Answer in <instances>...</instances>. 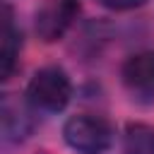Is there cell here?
I'll return each mask as SVG.
<instances>
[{
  "label": "cell",
  "instance_id": "6da1fadb",
  "mask_svg": "<svg viewBox=\"0 0 154 154\" xmlns=\"http://www.w3.org/2000/svg\"><path fill=\"white\" fill-rule=\"evenodd\" d=\"M72 99L70 75L60 65H46L26 84V103L41 113H60Z\"/></svg>",
  "mask_w": 154,
  "mask_h": 154
},
{
  "label": "cell",
  "instance_id": "7a4b0ae2",
  "mask_svg": "<svg viewBox=\"0 0 154 154\" xmlns=\"http://www.w3.org/2000/svg\"><path fill=\"white\" fill-rule=\"evenodd\" d=\"M63 140L77 154H106L113 144V128L101 116L79 113L65 120Z\"/></svg>",
  "mask_w": 154,
  "mask_h": 154
},
{
  "label": "cell",
  "instance_id": "3957f363",
  "mask_svg": "<svg viewBox=\"0 0 154 154\" xmlns=\"http://www.w3.org/2000/svg\"><path fill=\"white\" fill-rule=\"evenodd\" d=\"M79 12V0H41L34 12L36 36L46 43H53L67 34Z\"/></svg>",
  "mask_w": 154,
  "mask_h": 154
},
{
  "label": "cell",
  "instance_id": "277c9868",
  "mask_svg": "<svg viewBox=\"0 0 154 154\" xmlns=\"http://www.w3.org/2000/svg\"><path fill=\"white\" fill-rule=\"evenodd\" d=\"M120 79L135 101H154V51H140L125 58L120 67Z\"/></svg>",
  "mask_w": 154,
  "mask_h": 154
},
{
  "label": "cell",
  "instance_id": "5b68a950",
  "mask_svg": "<svg viewBox=\"0 0 154 154\" xmlns=\"http://www.w3.org/2000/svg\"><path fill=\"white\" fill-rule=\"evenodd\" d=\"M34 118L26 106L14 101L12 96L2 99V135L7 142H22L31 135Z\"/></svg>",
  "mask_w": 154,
  "mask_h": 154
},
{
  "label": "cell",
  "instance_id": "8992f818",
  "mask_svg": "<svg viewBox=\"0 0 154 154\" xmlns=\"http://www.w3.org/2000/svg\"><path fill=\"white\" fill-rule=\"evenodd\" d=\"M22 48V31L14 26L12 10H5V29H2V63H0V75L2 79H10L17 70V58Z\"/></svg>",
  "mask_w": 154,
  "mask_h": 154
},
{
  "label": "cell",
  "instance_id": "52a82bcc",
  "mask_svg": "<svg viewBox=\"0 0 154 154\" xmlns=\"http://www.w3.org/2000/svg\"><path fill=\"white\" fill-rule=\"evenodd\" d=\"M123 154H154V128L147 123H130L123 135Z\"/></svg>",
  "mask_w": 154,
  "mask_h": 154
},
{
  "label": "cell",
  "instance_id": "ba28073f",
  "mask_svg": "<svg viewBox=\"0 0 154 154\" xmlns=\"http://www.w3.org/2000/svg\"><path fill=\"white\" fill-rule=\"evenodd\" d=\"M96 2L106 10H111V12H130V10L147 5V0H96Z\"/></svg>",
  "mask_w": 154,
  "mask_h": 154
}]
</instances>
